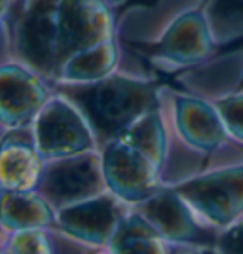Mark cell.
<instances>
[{
  "label": "cell",
  "mask_w": 243,
  "mask_h": 254,
  "mask_svg": "<svg viewBox=\"0 0 243 254\" xmlns=\"http://www.w3.org/2000/svg\"><path fill=\"white\" fill-rule=\"evenodd\" d=\"M219 11L230 25L243 27V0H219Z\"/></svg>",
  "instance_id": "obj_10"
},
{
  "label": "cell",
  "mask_w": 243,
  "mask_h": 254,
  "mask_svg": "<svg viewBox=\"0 0 243 254\" xmlns=\"http://www.w3.org/2000/svg\"><path fill=\"white\" fill-rule=\"evenodd\" d=\"M38 101V91L25 76H0V112L11 122L21 120Z\"/></svg>",
  "instance_id": "obj_6"
},
{
  "label": "cell",
  "mask_w": 243,
  "mask_h": 254,
  "mask_svg": "<svg viewBox=\"0 0 243 254\" xmlns=\"http://www.w3.org/2000/svg\"><path fill=\"white\" fill-rule=\"evenodd\" d=\"M0 254H2V253H0Z\"/></svg>",
  "instance_id": "obj_11"
},
{
  "label": "cell",
  "mask_w": 243,
  "mask_h": 254,
  "mask_svg": "<svg viewBox=\"0 0 243 254\" xmlns=\"http://www.w3.org/2000/svg\"><path fill=\"white\" fill-rule=\"evenodd\" d=\"M0 179L4 186L25 190L34 184L36 180V159L29 148L23 146H11L2 150L0 156Z\"/></svg>",
  "instance_id": "obj_7"
},
{
  "label": "cell",
  "mask_w": 243,
  "mask_h": 254,
  "mask_svg": "<svg viewBox=\"0 0 243 254\" xmlns=\"http://www.w3.org/2000/svg\"><path fill=\"white\" fill-rule=\"evenodd\" d=\"M114 205L108 199L76 205L59 214V226L67 232L89 243H106L114 237Z\"/></svg>",
  "instance_id": "obj_3"
},
{
  "label": "cell",
  "mask_w": 243,
  "mask_h": 254,
  "mask_svg": "<svg viewBox=\"0 0 243 254\" xmlns=\"http://www.w3.org/2000/svg\"><path fill=\"white\" fill-rule=\"evenodd\" d=\"M11 254H52V249L40 232L23 230L11 241Z\"/></svg>",
  "instance_id": "obj_9"
},
{
  "label": "cell",
  "mask_w": 243,
  "mask_h": 254,
  "mask_svg": "<svg viewBox=\"0 0 243 254\" xmlns=\"http://www.w3.org/2000/svg\"><path fill=\"white\" fill-rule=\"evenodd\" d=\"M89 142L82 122L63 103H53L46 108L38 124V144L48 156L73 154Z\"/></svg>",
  "instance_id": "obj_2"
},
{
  "label": "cell",
  "mask_w": 243,
  "mask_h": 254,
  "mask_svg": "<svg viewBox=\"0 0 243 254\" xmlns=\"http://www.w3.org/2000/svg\"><path fill=\"white\" fill-rule=\"evenodd\" d=\"M0 218L8 228L15 230H34L36 226L52 222V214L42 201L21 191L6 193L0 203Z\"/></svg>",
  "instance_id": "obj_5"
},
{
  "label": "cell",
  "mask_w": 243,
  "mask_h": 254,
  "mask_svg": "<svg viewBox=\"0 0 243 254\" xmlns=\"http://www.w3.org/2000/svg\"><path fill=\"white\" fill-rule=\"evenodd\" d=\"M95 184L97 171L89 159L65 161L44 175V193L55 203L78 199L93 190Z\"/></svg>",
  "instance_id": "obj_4"
},
{
  "label": "cell",
  "mask_w": 243,
  "mask_h": 254,
  "mask_svg": "<svg viewBox=\"0 0 243 254\" xmlns=\"http://www.w3.org/2000/svg\"><path fill=\"white\" fill-rule=\"evenodd\" d=\"M114 254H158V247L143 224L126 222L112 239Z\"/></svg>",
  "instance_id": "obj_8"
},
{
  "label": "cell",
  "mask_w": 243,
  "mask_h": 254,
  "mask_svg": "<svg viewBox=\"0 0 243 254\" xmlns=\"http://www.w3.org/2000/svg\"><path fill=\"white\" fill-rule=\"evenodd\" d=\"M80 103L103 133H116L147 106L145 87L126 82H108L80 93Z\"/></svg>",
  "instance_id": "obj_1"
}]
</instances>
